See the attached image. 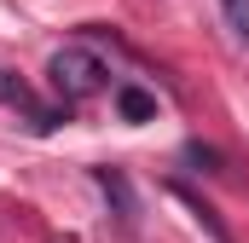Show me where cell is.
Returning <instances> with one entry per match:
<instances>
[{"instance_id":"5","label":"cell","mask_w":249,"mask_h":243,"mask_svg":"<svg viewBox=\"0 0 249 243\" xmlns=\"http://www.w3.org/2000/svg\"><path fill=\"white\" fill-rule=\"evenodd\" d=\"M186 162H191V168H203V174H220V151L203 145V139H186Z\"/></svg>"},{"instance_id":"4","label":"cell","mask_w":249,"mask_h":243,"mask_svg":"<svg viewBox=\"0 0 249 243\" xmlns=\"http://www.w3.org/2000/svg\"><path fill=\"white\" fill-rule=\"evenodd\" d=\"M180 203H186V208H191V220H197V226H203V232H209V238H214V243H232V232L220 226V214H214L209 203H197L191 191H180Z\"/></svg>"},{"instance_id":"3","label":"cell","mask_w":249,"mask_h":243,"mask_svg":"<svg viewBox=\"0 0 249 243\" xmlns=\"http://www.w3.org/2000/svg\"><path fill=\"white\" fill-rule=\"evenodd\" d=\"M116 110H122V122H151L157 116V99L145 87H116Z\"/></svg>"},{"instance_id":"7","label":"cell","mask_w":249,"mask_h":243,"mask_svg":"<svg viewBox=\"0 0 249 243\" xmlns=\"http://www.w3.org/2000/svg\"><path fill=\"white\" fill-rule=\"evenodd\" d=\"M0 99H6V104H23V110H35L29 87H23V81H12V69H0Z\"/></svg>"},{"instance_id":"1","label":"cell","mask_w":249,"mask_h":243,"mask_svg":"<svg viewBox=\"0 0 249 243\" xmlns=\"http://www.w3.org/2000/svg\"><path fill=\"white\" fill-rule=\"evenodd\" d=\"M47 75H53V93H58L64 104L93 99V93H105V81H110V69H105V58H99L93 47H58L53 64H47Z\"/></svg>"},{"instance_id":"2","label":"cell","mask_w":249,"mask_h":243,"mask_svg":"<svg viewBox=\"0 0 249 243\" xmlns=\"http://www.w3.org/2000/svg\"><path fill=\"white\" fill-rule=\"evenodd\" d=\"M93 180H99V191L116 203V220H122V226H133V220H139V203H133L127 174H122V168H93Z\"/></svg>"},{"instance_id":"6","label":"cell","mask_w":249,"mask_h":243,"mask_svg":"<svg viewBox=\"0 0 249 243\" xmlns=\"http://www.w3.org/2000/svg\"><path fill=\"white\" fill-rule=\"evenodd\" d=\"M220 12H226V23H232L238 47H249V0H220Z\"/></svg>"}]
</instances>
